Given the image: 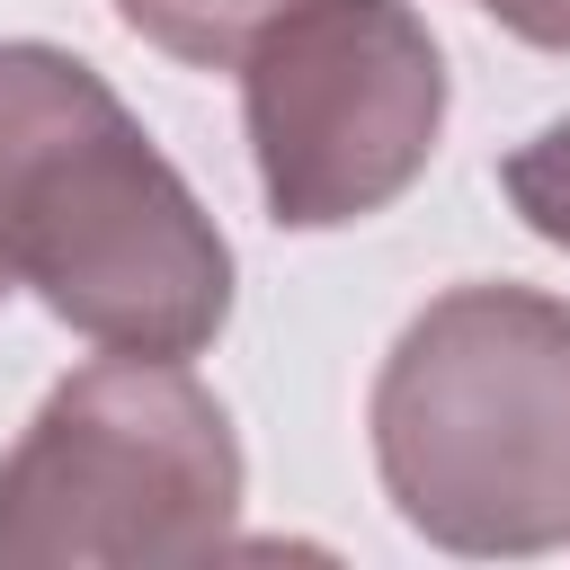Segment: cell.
Returning a JSON list of instances; mask_svg holds the SVG:
<instances>
[{
	"label": "cell",
	"mask_w": 570,
	"mask_h": 570,
	"mask_svg": "<svg viewBox=\"0 0 570 570\" xmlns=\"http://www.w3.org/2000/svg\"><path fill=\"white\" fill-rule=\"evenodd\" d=\"M232 71L258 196L285 232L401 205L445 134V53L410 0H294Z\"/></svg>",
	"instance_id": "obj_4"
},
{
	"label": "cell",
	"mask_w": 570,
	"mask_h": 570,
	"mask_svg": "<svg viewBox=\"0 0 570 570\" xmlns=\"http://www.w3.org/2000/svg\"><path fill=\"white\" fill-rule=\"evenodd\" d=\"M0 303H9V267H0Z\"/></svg>",
	"instance_id": "obj_8"
},
{
	"label": "cell",
	"mask_w": 570,
	"mask_h": 570,
	"mask_svg": "<svg viewBox=\"0 0 570 570\" xmlns=\"http://www.w3.org/2000/svg\"><path fill=\"white\" fill-rule=\"evenodd\" d=\"M240 436L187 356L71 365L0 454V570H160L232 543Z\"/></svg>",
	"instance_id": "obj_3"
},
{
	"label": "cell",
	"mask_w": 570,
	"mask_h": 570,
	"mask_svg": "<svg viewBox=\"0 0 570 570\" xmlns=\"http://www.w3.org/2000/svg\"><path fill=\"white\" fill-rule=\"evenodd\" d=\"M374 472L410 534L472 561L570 543V303L454 285L383 356Z\"/></svg>",
	"instance_id": "obj_2"
},
{
	"label": "cell",
	"mask_w": 570,
	"mask_h": 570,
	"mask_svg": "<svg viewBox=\"0 0 570 570\" xmlns=\"http://www.w3.org/2000/svg\"><path fill=\"white\" fill-rule=\"evenodd\" d=\"M0 267L53 321L134 356H196L232 321V240L62 45H0Z\"/></svg>",
	"instance_id": "obj_1"
},
{
	"label": "cell",
	"mask_w": 570,
	"mask_h": 570,
	"mask_svg": "<svg viewBox=\"0 0 570 570\" xmlns=\"http://www.w3.org/2000/svg\"><path fill=\"white\" fill-rule=\"evenodd\" d=\"M499 187H508V205L525 214V232H534V240L570 249V116H561V125H543L534 142H517V151H508V169H499Z\"/></svg>",
	"instance_id": "obj_6"
},
{
	"label": "cell",
	"mask_w": 570,
	"mask_h": 570,
	"mask_svg": "<svg viewBox=\"0 0 570 570\" xmlns=\"http://www.w3.org/2000/svg\"><path fill=\"white\" fill-rule=\"evenodd\" d=\"M517 45H543V53H570V0H481Z\"/></svg>",
	"instance_id": "obj_7"
},
{
	"label": "cell",
	"mask_w": 570,
	"mask_h": 570,
	"mask_svg": "<svg viewBox=\"0 0 570 570\" xmlns=\"http://www.w3.org/2000/svg\"><path fill=\"white\" fill-rule=\"evenodd\" d=\"M294 0H116V18L160 45L169 62H196V71H232Z\"/></svg>",
	"instance_id": "obj_5"
}]
</instances>
